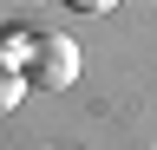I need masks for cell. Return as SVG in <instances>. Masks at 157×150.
Segmentation results:
<instances>
[{
  "label": "cell",
  "mask_w": 157,
  "mask_h": 150,
  "mask_svg": "<svg viewBox=\"0 0 157 150\" xmlns=\"http://www.w3.org/2000/svg\"><path fill=\"white\" fill-rule=\"evenodd\" d=\"M26 85H39V91H66V85H78V46L66 39V33H39V39H33Z\"/></svg>",
  "instance_id": "cell-1"
},
{
  "label": "cell",
  "mask_w": 157,
  "mask_h": 150,
  "mask_svg": "<svg viewBox=\"0 0 157 150\" xmlns=\"http://www.w3.org/2000/svg\"><path fill=\"white\" fill-rule=\"evenodd\" d=\"M26 91H33V85H26V72H20V65H7V59H0V118H13V104H20V98H26Z\"/></svg>",
  "instance_id": "cell-2"
},
{
  "label": "cell",
  "mask_w": 157,
  "mask_h": 150,
  "mask_svg": "<svg viewBox=\"0 0 157 150\" xmlns=\"http://www.w3.org/2000/svg\"><path fill=\"white\" fill-rule=\"evenodd\" d=\"M0 59L26 72V59H33V33H0Z\"/></svg>",
  "instance_id": "cell-3"
},
{
  "label": "cell",
  "mask_w": 157,
  "mask_h": 150,
  "mask_svg": "<svg viewBox=\"0 0 157 150\" xmlns=\"http://www.w3.org/2000/svg\"><path fill=\"white\" fill-rule=\"evenodd\" d=\"M66 7H72V13H92V20H105V13L118 7V0H66Z\"/></svg>",
  "instance_id": "cell-4"
},
{
  "label": "cell",
  "mask_w": 157,
  "mask_h": 150,
  "mask_svg": "<svg viewBox=\"0 0 157 150\" xmlns=\"http://www.w3.org/2000/svg\"><path fill=\"white\" fill-rule=\"evenodd\" d=\"M26 7H39V0H26Z\"/></svg>",
  "instance_id": "cell-5"
}]
</instances>
